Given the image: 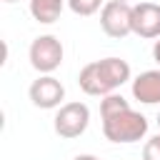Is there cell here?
<instances>
[{"instance_id":"obj_1","label":"cell","mask_w":160,"mask_h":160,"mask_svg":"<svg viewBox=\"0 0 160 160\" xmlns=\"http://www.w3.org/2000/svg\"><path fill=\"white\" fill-rule=\"evenodd\" d=\"M130 65L122 58H102V60H92L88 65L80 68L78 72V85L85 95L92 98H105L110 92H115L118 88H122L130 80Z\"/></svg>"},{"instance_id":"obj_2","label":"cell","mask_w":160,"mask_h":160,"mask_svg":"<svg viewBox=\"0 0 160 160\" xmlns=\"http://www.w3.org/2000/svg\"><path fill=\"white\" fill-rule=\"evenodd\" d=\"M148 130H150L148 118L132 108H125V110H118V112L102 118V135H105V140H110L115 145L138 142L148 135Z\"/></svg>"},{"instance_id":"obj_3","label":"cell","mask_w":160,"mask_h":160,"mask_svg":"<svg viewBox=\"0 0 160 160\" xmlns=\"http://www.w3.org/2000/svg\"><path fill=\"white\" fill-rule=\"evenodd\" d=\"M28 58H30V65H32L40 75H52V72L62 65L65 50H62V42H60L55 35L48 32V35H38V38L30 42Z\"/></svg>"},{"instance_id":"obj_4","label":"cell","mask_w":160,"mask_h":160,"mask_svg":"<svg viewBox=\"0 0 160 160\" xmlns=\"http://www.w3.org/2000/svg\"><path fill=\"white\" fill-rule=\"evenodd\" d=\"M90 125V108L85 102H62L52 118V128L62 140H75L80 138Z\"/></svg>"},{"instance_id":"obj_5","label":"cell","mask_w":160,"mask_h":160,"mask_svg":"<svg viewBox=\"0 0 160 160\" xmlns=\"http://www.w3.org/2000/svg\"><path fill=\"white\" fill-rule=\"evenodd\" d=\"M100 28L108 38H128L132 32V5L122 0H108L100 10Z\"/></svg>"},{"instance_id":"obj_6","label":"cell","mask_w":160,"mask_h":160,"mask_svg":"<svg viewBox=\"0 0 160 160\" xmlns=\"http://www.w3.org/2000/svg\"><path fill=\"white\" fill-rule=\"evenodd\" d=\"M28 95H30V102H32L35 108H40V110H55V108H60L62 100H65V88H62V82H60L58 78H52V75H40L38 80L30 82Z\"/></svg>"},{"instance_id":"obj_7","label":"cell","mask_w":160,"mask_h":160,"mask_svg":"<svg viewBox=\"0 0 160 160\" xmlns=\"http://www.w3.org/2000/svg\"><path fill=\"white\" fill-rule=\"evenodd\" d=\"M132 32L145 40L160 38V5L158 2H135L132 5Z\"/></svg>"},{"instance_id":"obj_8","label":"cell","mask_w":160,"mask_h":160,"mask_svg":"<svg viewBox=\"0 0 160 160\" xmlns=\"http://www.w3.org/2000/svg\"><path fill=\"white\" fill-rule=\"evenodd\" d=\"M130 90H132V98L138 102H142V105H160V68L142 70L132 80Z\"/></svg>"},{"instance_id":"obj_9","label":"cell","mask_w":160,"mask_h":160,"mask_svg":"<svg viewBox=\"0 0 160 160\" xmlns=\"http://www.w3.org/2000/svg\"><path fill=\"white\" fill-rule=\"evenodd\" d=\"M65 2L68 0H28V8L32 20H38L40 25H52L55 20H60Z\"/></svg>"},{"instance_id":"obj_10","label":"cell","mask_w":160,"mask_h":160,"mask_svg":"<svg viewBox=\"0 0 160 160\" xmlns=\"http://www.w3.org/2000/svg\"><path fill=\"white\" fill-rule=\"evenodd\" d=\"M105 2H108V0H68V8H70L75 15L88 18V15H95L98 10H102Z\"/></svg>"},{"instance_id":"obj_11","label":"cell","mask_w":160,"mask_h":160,"mask_svg":"<svg viewBox=\"0 0 160 160\" xmlns=\"http://www.w3.org/2000/svg\"><path fill=\"white\" fill-rule=\"evenodd\" d=\"M125 108H130V102H128L122 95H118V92H110V95H105V98L100 100V118H105V115H112V112H118V110H125Z\"/></svg>"},{"instance_id":"obj_12","label":"cell","mask_w":160,"mask_h":160,"mask_svg":"<svg viewBox=\"0 0 160 160\" xmlns=\"http://www.w3.org/2000/svg\"><path fill=\"white\" fill-rule=\"evenodd\" d=\"M142 160H160V132L145 140L142 145Z\"/></svg>"},{"instance_id":"obj_13","label":"cell","mask_w":160,"mask_h":160,"mask_svg":"<svg viewBox=\"0 0 160 160\" xmlns=\"http://www.w3.org/2000/svg\"><path fill=\"white\" fill-rule=\"evenodd\" d=\"M152 60H155V62L160 65V38H158V40L152 42Z\"/></svg>"},{"instance_id":"obj_14","label":"cell","mask_w":160,"mask_h":160,"mask_svg":"<svg viewBox=\"0 0 160 160\" xmlns=\"http://www.w3.org/2000/svg\"><path fill=\"white\" fill-rule=\"evenodd\" d=\"M72 160H100V158H95V155H90V152H80V155H75Z\"/></svg>"},{"instance_id":"obj_15","label":"cell","mask_w":160,"mask_h":160,"mask_svg":"<svg viewBox=\"0 0 160 160\" xmlns=\"http://www.w3.org/2000/svg\"><path fill=\"white\" fill-rule=\"evenodd\" d=\"M158 128H160V112H158Z\"/></svg>"},{"instance_id":"obj_16","label":"cell","mask_w":160,"mask_h":160,"mask_svg":"<svg viewBox=\"0 0 160 160\" xmlns=\"http://www.w3.org/2000/svg\"><path fill=\"white\" fill-rule=\"evenodd\" d=\"M2 2H18V0H2Z\"/></svg>"},{"instance_id":"obj_17","label":"cell","mask_w":160,"mask_h":160,"mask_svg":"<svg viewBox=\"0 0 160 160\" xmlns=\"http://www.w3.org/2000/svg\"><path fill=\"white\" fill-rule=\"evenodd\" d=\"M122 2H130V0H122Z\"/></svg>"}]
</instances>
